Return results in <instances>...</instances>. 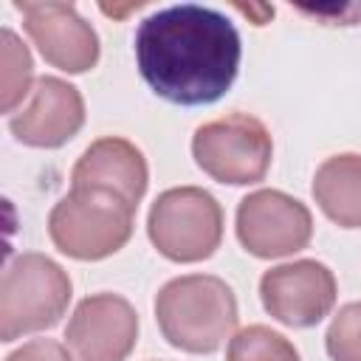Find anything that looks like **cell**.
Here are the masks:
<instances>
[{"mask_svg": "<svg viewBox=\"0 0 361 361\" xmlns=\"http://www.w3.org/2000/svg\"><path fill=\"white\" fill-rule=\"evenodd\" d=\"M135 62L155 96L172 104H212L240 71V34L209 6L180 3L144 17L135 28Z\"/></svg>", "mask_w": 361, "mask_h": 361, "instance_id": "obj_1", "label": "cell"}, {"mask_svg": "<svg viewBox=\"0 0 361 361\" xmlns=\"http://www.w3.org/2000/svg\"><path fill=\"white\" fill-rule=\"evenodd\" d=\"M237 296L212 274H186L169 279L155 296V322L164 338L195 355L220 350L237 327Z\"/></svg>", "mask_w": 361, "mask_h": 361, "instance_id": "obj_2", "label": "cell"}, {"mask_svg": "<svg viewBox=\"0 0 361 361\" xmlns=\"http://www.w3.org/2000/svg\"><path fill=\"white\" fill-rule=\"evenodd\" d=\"M73 285L68 271L45 254H17L0 282V341L51 330L68 310Z\"/></svg>", "mask_w": 361, "mask_h": 361, "instance_id": "obj_3", "label": "cell"}, {"mask_svg": "<svg viewBox=\"0 0 361 361\" xmlns=\"http://www.w3.org/2000/svg\"><path fill=\"white\" fill-rule=\"evenodd\" d=\"M135 209L102 189H71L48 214L51 243L71 259L96 262L127 245Z\"/></svg>", "mask_w": 361, "mask_h": 361, "instance_id": "obj_4", "label": "cell"}, {"mask_svg": "<svg viewBox=\"0 0 361 361\" xmlns=\"http://www.w3.org/2000/svg\"><path fill=\"white\" fill-rule=\"evenodd\" d=\"M149 243L172 262L209 259L223 240V209L200 186H172L155 197L147 214Z\"/></svg>", "mask_w": 361, "mask_h": 361, "instance_id": "obj_5", "label": "cell"}, {"mask_svg": "<svg viewBox=\"0 0 361 361\" xmlns=\"http://www.w3.org/2000/svg\"><path fill=\"white\" fill-rule=\"evenodd\" d=\"M192 155L209 178L228 186H248L268 175L274 141L257 116L228 113L195 130Z\"/></svg>", "mask_w": 361, "mask_h": 361, "instance_id": "obj_6", "label": "cell"}, {"mask_svg": "<svg viewBox=\"0 0 361 361\" xmlns=\"http://www.w3.org/2000/svg\"><path fill=\"white\" fill-rule=\"evenodd\" d=\"M234 223L240 245L259 259L290 257L307 248L313 237L310 209L279 189H257L245 195Z\"/></svg>", "mask_w": 361, "mask_h": 361, "instance_id": "obj_7", "label": "cell"}, {"mask_svg": "<svg viewBox=\"0 0 361 361\" xmlns=\"http://www.w3.org/2000/svg\"><path fill=\"white\" fill-rule=\"evenodd\" d=\"M338 285L333 271L319 259L276 265L259 279L262 307L288 327H313L336 305Z\"/></svg>", "mask_w": 361, "mask_h": 361, "instance_id": "obj_8", "label": "cell"}, {"mask_svg": "<svg viewBox=\"0 0 361 361\" xmlns=\"http://www.w3.org/2000/svg\"><path fill=\"white\" fill-rule=\"evenodd\" d=\"M138 341V313L118 293L85 296L68 327L65 344L73 361H127Z\"/></svg>", "mask_w": 361, "mask_h": 361, "instance_id": "obj_9", "label": "cell"}, {"mask_svg": "<svg viewBox=\"0 0 361 361\" xmlns=\"http://www.w3.org/2000/svg\"><path fill=\"white\" fill-rule=\"evenodd\" d=\"M23 14V28L42 54V59L65 73H85L99 62V34L79 17L73 3H23L14 0Z\"/></svg>", "mask_w": 361, "mask_h": 361, "instance_id": "obj_10", "label": "cell"}, {"mask_svg": "<svg viewBox=\"0 0 361 361\" xmlns=\"http://www.w3.org/2000/svg\"><path fill=\"white\" fill-rule=\"evenodd\" d=\"M85 124V99L79 87L59 76H39L28 102L8 116L11 135L37 149L68 144Z\"/></svg>", "mask_w": 361, "mask_h": 361, "instance_id": "obj_11", "label": "cell"}, {"mask_svg": "<svg viewBox=\"0 0 361 361\" xmlns=\"http://www.w3.org/2000/svg\"><path fill=\"white\" fill-rule=\"evenodd\" d=\"M149 183L144 152L118 135L96 138L73 164L71 189H102L138 209Z\"/></svg>", "mask_w": 361, "mask_h": 361, "instance_id": "obj_12", "label": "cell"}, {"mask_svg": "<svg viewBox=\"0 0 361 361\" xmlns=\"http://www.w3.org/2000/svg\"><path fill=\"white\" fill-rule=\"evenodd\" d=\"M313 197L336 226L361 228V155H330L313 175Z\"/></svg>", "mask_w": 361, "mask_h": 361, "instance_id": "obj_13", "label": "cell"}, {"mask_svg": "<svg viewBox=\"0 0 361 361\" xmlns=\"http://www.w3.org/2000/svg\"><path fill=\"white\" fill-rule=\"evenodd\" d=\"M0 42H3V68H0V79H3V90H0V107L3 113H17V104H25L23 99L31 96L34 85V62L28 48L20 42V37L11 28L0 31Z\"/></svg>", "mask_w": 361, "mask_h": 361, "instance_id": "obj_14", "label": "cell"}, {"mask_svg": "<svg viewBox=\"0 0 361 361\" xmlns=\"http://www.w3.org/2000/svg\"><path fill=\"white\" fill-rule=\"evenodd\" d=\"M226 361H299L296 347L265 324H248L228 338Z\"/></svg>", "mask_w": 361, "mask_h": 361, "instance_id": "obj_15", "label": "cell"}, {"mask_svg": "<svg viewBox=\"0 0 361 361\" xmlns=\"http://www.w3.org/2000/svg\"><path fill=\"white\" fill-rule=\"evenodd\" d=\"M324 347L333 361H361V302L338 307L324 333Z\"/></svg>", "mask_w": 361, "mask_h": 361, "instance_id": "obj_16", "label": "cell"}, {"mask_svg": "<svg viewBox=\"0 0 361 361\" xmlns=\"http://www.w3.org/2000/svg\"><path fill=\"white\" fill-rule=\"evenodd\" d=\"M6 361H73V355L54 338H31L23 347L11 350Z\"/></svg>", "mask_w": 361, "mask_h": 361, "instance_id": "obj_17", "label": "cell"}]
</instances>
